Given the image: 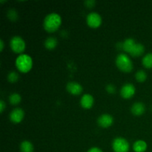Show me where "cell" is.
Listing matches in <instances>:
<instances>
[{"label":"cell","mask_w":152,"mask_h":152,"mask_svg":"<svg viewBox=\"0 0 152 152\" xmlns=\"http://www.w3.org/2000/svg\"><path fill=\"white\" fill-rule=\"evenodd\" d=\"M94 103V99L93 96L89 94H85L80 99V105L85 109H90L93 107Z\"/></svg>","instance_id":"cell-11"},{"label":"cell","mask_w":152,"mask_h":152,"mask_svg":"<svg viewBox=\"0 0 152 152\" xmlns=\"http://www.w3.org/2000/svg\"><path fill=\"white\" fill-rule=\"evenodd\" d=\"M7 16L10 21H16L18 19V13L14 9H10L7 11Z\"/></svg>","instance_id":"cell-22"},{"label":"cell","mask_w":152,"mask_h":152,"mask_svg":"<svg viewBox=\"0 0 152 152\" xmlns=\"http://www.w3.org/2000/svg\"><path fill=\"white\" fill-rule=\"evenodd\" d=\"M19 74L16 71H10L7 75V80L10 83H15L19 80Z\"/></svg>","instance_id":"cell-21"},{"label":"cell","mask_w":152,"mask_h":152,"mask_svg":"<svg viewBox=\"0 0 152 152\" xmlns=\"http://www.w3.org/2000/svg\"><path fill=\"white\" fill-rule=\"evenodd\" d=\"M131 111H132V114H134V116H141L145 113V106L142 102H135L132 105V108H131Z\"/></svg>","instance_id":"cell-12"},{"label":"cell","mask_w":152,"mask_h":152,"mask_svg":"<svg viewBox=\"0 0 152 152\" xmlns=\"http://www.w3.org/2000/svg\"><path fill=\"white\" fill-rule=\"evenodd\" d=\"M44 44L46 49H48V50H53L57 46L58 41L55 37H50L46 39Z\"/></svg>","instance_id":"cell-16"},{"label":"cell","mask_w":152,"mask_h":152,"mask_svg":"<svg viewBox=\"0 0 152 152\" xmlns=\"http://www.w3.org/2000/svg\"><path fill=\"white\" fill-rule=\"evenodd\" d=\"M25 117V111L20 108H16L11 111L9 115L10 120L14 124L20 123Z\"/></svg>","instance_id":"cell-8"},{"label":"cell","mask_w":152,"mask_h":152,"mask_svg":"<svg viewBox=\"0 0 152 152\" xmlns=\"http://www.w3.org/2000/svg\"><path fill=\"white\" fill-rule=\"evenodd\" d=\"M21 100H22V97H21L20 94L18 93H13L9 96V102L13 105H16L19 104Z\"/></svg>","instance_id":"cell-19"},{"label":"cell","mask_w":152,"mask_h":152,"mask_svg":"<svg viewBox=\"0 0 152 152\" xmlns=\"http://www.w3.org/2000/svg\"><path fill=\"white\" fill-rule=\"evenodd\" d=\"M136 92V88L134 86L132 83H126L123 85L120 89V95L123 99H129L133 97Z\"/></svg>","instance_id":"cell-7"},{"label":"cell","mask_w":152,"mask_h":152,"mask_svg":"<svg viewBox=\"0 0 152 152\" xmlns=\"http://www.w3.org/2000/svg\"><path fill=\"white\" fill-rule=\"evenodd\" d=\"M66 89L68 93L74 96H77L83 93V88L77 82H69L66 86Z\"/></svg>","instance_id":"cell-10"},{"label":"cell","mask_w":152,"mask_h":152,"mask_svg":"<svg viewBox=\"0 0 152 152\" xmlns=\"http://www.w3.org/2000/svg\"><path fill=\"white\" fill-rule=\"evenodd\" d=\"M34 145L30 141L24 140L20 144L21 152H34Z\"/></svg>","instance_id":"cell-17"},{"label":"cell","mask_w":152,"mask_h":152,"mask_svg":"<svg viewBox=\"0 0 152 152\" xmlns=\"http://www.w3.org/2000/svg\"><path fill=\"white\" fill-rule=\"evenodd\" d=\"M5 108H6L5 102H4V100L1 99V100H0V112H1V114H2L3 111H4Z\"/></svg>","instance_id":"cell-25"},{"label":"cell","mask_w":152,"mask_h":152,"mask_svg":"<svg viewBox=\"0 0 152 152\" xmlns=\"http://www.w3.org/2000/svg\"><path fill=\"white\" fill-rule=\"evenodd\" d=\"M136 41L132 38H128L125 39V41L123 42V50L126 53H130L131 50L134 48V46L136 44Z\"/></svg>","instance_id":"cell-15"},{"label":"cell","mask_w":152,"mask_h":152,"mask_svg":"<svg viewBox=\"0 0 152 152\" xmlns=\"http://www.w3.org/2000/svg\"><path fill=\"white\" fill-rule=\"evenodd\" d=\"M135 79L139 83H144L147 79V74L143 70H139L135 74Z\"/></svg>","instance_id":"cell-20"},{"label":"cell","mask_w":152,"mask_h":152,"mask_svg":"<svg viewBox=\"0 0 152 152\" xmlns=\"http://www.w3.org/2000/svg\"><path fill=\"white\" fill-rule=\"evenodd\" d=\"M111 146L114 152H129L130 149V144L129 141L121 137L114 139Z\"/></svg>","instance_id":"cell-5"},{"label":"cell","mask_w":152,"mask_h":152,"mask_svg":"<svg viewBox=\"0 0 152 152\" xmlns=\"http://www.w3.org/2000/svg\"><path fill=\"white\" fill-rule=\"evenodd\" d=\"M87 152H103L102 151V149L98 147H92L90 149L88 150Z\"/></svg>","instance_id":"cell-26"},{"label":"cell","mask_w":152,"mask_h":152,"mask_svg":"<svg viewBox=\"0 0 152 152\" xmlns=\"http://www.w3.org/2000/svg\"><path fill=\"white\" fill-rule=\"evenodd\" d=\"M10 47L14 53L22 54L26 48V44L23 39L19 36H14L10 39Z\"/></svg>","instance_id":"cell-4"},{"label":"cell","mask_w":152,"mask_h":152,"mask_svg":"<svg viewBox=\"0 0 152 152\" xmlns=\"http://www.w3.org/2000/svg\"><path fill=\"white\" fill-rule=\"evenodd\" d=\"M97 123L100 127L103 128V129H107V128H109L110 126L113 125L114 118L110 114H103L98 117Z\"/></svg>","instance_id":"cell-9"},{"label":"cell","mask_w":152,"mask_h":152,"mask_svg":"<svg viewBox=\"0 0 152 152\" xmlns=\"http://www.w3.org/2000/svg\"><path fill=\"white\" fill-rule=\"evenodd\" d=\"M144 52H145V47L143 45L140 44V43H136L129 54L134 57H138V56H142Z\"/></svg>","instance_id":"cell-13"},{"label":"cell","mask_w":152,"mask_h":152,"mask_svg":"<svg viewBox=\"0 0 152 152\" xmlns=\"http://www.w3.org/2000/svg\"><path fill=\"white\" fill-rule=\"evenodd\" d=\"M142 64L145 68H152V53H148L143 56Z\"/></svg>","instance_id":"cell-18"},{"label":"cell","mask_w":152,"mask_h":152,"mask_svg":"<svg viewBox=\"0 0 152 152\" xmlns=\"http://www.w3.org/2000/svg\"><path fill=\"white\" fill-rule=\"evenodd\" d=\"M96 4V1L94 0H87L85 1V5L88 7V8H92Z\"/></svg>","instance_id":"cell-24"},{"label":"cell","mask_w":152,"mask_h":152,"mask_svg":"<svg viewBox=\"0 0 152 152\" xmlns=\"http://www.w3.org/2000/svg\"><path fill=\"white\" fill-rule=\"evenodd\" d=\"M116 65L120 71L124 73H130L133 70V62L126 53H119L116 57Z\"/></svg>","instance_id":"cell-3"},{"label":"cell","mask_w":152,"mask_h":152,"mask_svg":"<svg viewBox=\"0 0 152 152\" xmlns=\"http://www.w3.org/2000/svg\"><path fill=\"white\" fill-rule=\"evenodd\" d=\"M102 17L96 12H91L86 16L87 25L91 28H98L102 25Z\"/></svg>","instance_id":"cell-6"},{"label":"cell","mask_w":152,"mask_h":152,"mask_svg":"<svg viewBox=\"0 0 152 152\" xmlns=\"http://www.w3.org/2000/svg\"><path fill=\"white\" fill-rule=\"evenodd\" d=\"M4 41H3L2 39L0 40V50L1 51H2L3 49H4Z\"/></svg>","instance_id":"cell-27"},{"label":"cell","mask_w":152,"mask_h":152,"mask_svg":"<svg viewBox=\"0 0 152 152\" xmlns=\"http://www.w3.org/2000/svg\"><path fill=\"white\" fill-rule=\"evenodd\" d=\"M15 65H16L18 71L24 73V74H26V73L29 72L32 68L33 59L29 55L22 53L17 56V58L16 59V62H15Z\"/></svg>","instance_id":"cell-2"},{"label":"cell","mask_w":152,"mask_h":152,"mask_svg":"<svg viewBox=\"0 0 152 152\" xmlns=\"http://www.w3.org/2000/svg\"><path fill=\"white\" fill-rule=\"evenodd\" d=\"M62 25V18L56 13H50L45 17L43 27L48 33L56 32Z\"/></svg>","instance_id":"cell-1"},{"label":"cell","mask_w":152,"mask_h":152,"mask_svg":"<svg viewBox=\"0 0 152 152\" xmlns=\"http://www.w3.org/2000/svg\"><path fill=\"white\" fill-rule=\"evenodd\" d=\"M105 90H106V91L108 92V94H114L116 92V88L114 85L108 84V86L105 87Z\"/></svg>","instance_id":"cell-23"},{"label":"cell","mask_w":152,"mask_h":152,"mask_svg":"<svg viewBox=\"0 0 152 152\" xmlns=\"http://www.w3.org/2000/svg\"><path fill=\"white\" fill-rule=\"evenodd\" d=\"M148 148V145L145 141L139 140L134 142L133 150L134 152H145Z\"/></svg>","instance_id":"cell-14"}]
</instances>
